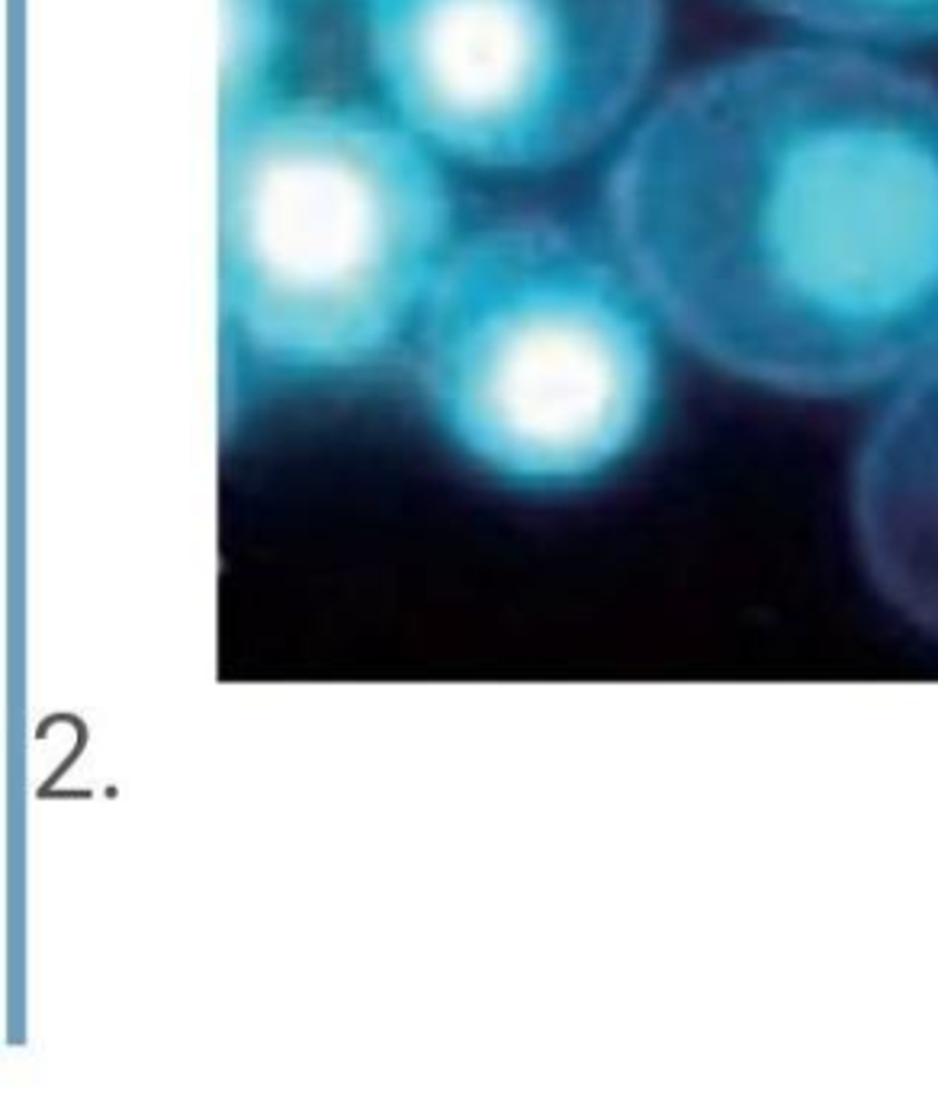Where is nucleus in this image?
Returning <instances> with one entry per match:
<instances>
[{
	"mask_svg": "<svg viewBox=\"0 0 938 1099\" xmlns=\"http://www.w3.org/2000/svg\"><path fill=\"white\" fill-rule=\"evenodd\" d=\"M621 261L704 361L851 396L938 354V88L836 46L717 61L611 168Z\"/></svg>",
	"mask_w": 938,
	"mask_h": 1099,
	"instance_id": "f257e3e1",
	"label": "nucleus"
},
{
	"mask_svg": "<svg viewBox=\"0 0 938 1099\" xmlns=\"http://www.w3.org/2000/svg\"><path fill=\"white\" fill-rule=\"evenodd\" d=\"M454 203L399 120L276 100L225 125V347L258 390L354 380L409 351L454 251Z\"/></svg>",
	"mask_w": 938,
	"mask_h": 1099,
	"instance_id": "f03ea898",
	"label": "nucleus"
},
{
	"mask_svg": "<svg viewBox=\"0 0 938 1099\" xmlns=\"http://www.w3.org/2000/svg\"><path fill=\"white\" fill-rule=\"evenodd\" d=\"M663 329L624 261L559 222L505 219L454 244L409 351L424 415L463 466L559 498L646 447Z\"/></svg>",
	"mask_w": 938,
	"mask_h": 1099,
	"instance_id": "7ed1b4c3",
	"label": "nucleus"
},
{
	"mask_svg": "<svg viewBox=\"0 0 938 1099\" xmlns=\"http://www.w3.org/2000/svg\"><path fill=\"white\" fill-rule=\"evenodd\" d=\"M663 0H364L366 56L399 122L473 168L531 174L634 110Z\"/></svg>",
	"mask_w": 938,
	"mask_h": 1099,
	"instance_id": "20e7f679",
	"label": "nucleus"
},
{
	"mask_svg": "<svg viewBox=\"0 0 938 1099\" xmlns=\"http://www.w3.org/2000/svg\"><path fill=\"white\" fill-rule=\"evenodd\" d=\"M890 390L855 466V531L884 598L938 634V354Z\"/></svg>",
	"mask_w": 938,
	"mask_h": 1099,
	"instance_id": "39448f33",
	"label": "nucleus"
},
{
	"mask_svg": "<svg viewBox=\"0 0 938 1099\" xmlns=\"http://www.w3.org/2000/svg\"><path fill=\"white\" fill-rule=\"evenodd\" d=\"M229 61H225V125L280 100V68L286 30L276 0H225Z\"/></svg>",
	"mask_w": 938,
	"mask_h": 1099,
	"instance_id": "423d86ee",
	"label": "nucleus"
},
{
	"mask_svg": "<svg viewBox=\"0 0 938 1099\" xmlns=\"http://www.w3.org/2000/svg\"><path fill=\"white\" fill-rule=\"evenodd\" d=\"M807 30L855 42H936L938 0H753Z\"/></svg>",
	"mask_w": 938,
	"mask_h": 1099,
	"instance_id": "0eeeda50",
	"label": "nucleus"
}]
</instances>
